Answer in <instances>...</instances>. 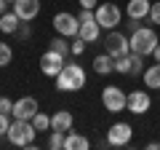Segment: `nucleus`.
<instances>
[{
  "label": "nucleus",
  "instance_id": "1",
  "mask_svg": "<svg viewBox=\"0 0 160 150\" xmlns=\"http://www.w3.org/2000/svg\"><path fill=\"white\" fill-rule=\"evenodd\" d=\"M53 81H56L59 91H80V88L86 86V70L80 67L78 62H67Z\"/></svg>",
  "mask_w": 160,
  "mask_h": 150
},
{
  "label": "nucleus",
  "instance_id": "2",
  "mask_svg": "<svg viewBox=\"0 0 160 150\" xmlns=\"http://www.w3.org/2000/svg\"><path fill=\"white\" fill-rule=\"evenodd\" d=\"M35 134H38V129H35L32 121H19V118H13L11 129H8V142L16 145V147H32L35 145Z\"/></svg>",
  "mask_w": 160,
  "mask_h": 150
},
{
  "label": "nucleus",
  "instance_id": "3",
  "mask_svg": "<svg viewBox=\"0 0 160 150\" xmlns=\"http://www.w3.org/2000/svg\"><path fill=\"white\" fill-rule=\"evenodd\" d=\"M128 40H131V51L142 54V56H149V54L155 51V46L160 43L158 35H155V29H152V27H144V24L133 29Z\"/></svg>",
  "mask_w": 160,
  "mask_h": 150
},
{
  "label": "nucleus",
  "instance_id": "4",
  "mask_svg": "<svg viewBox=\"0 0 160 150\" xmlns=\"http://www.w3.org/2000/svg\"><path fill=\"white\" fill-rule=\"evenodd\" d=\"M102 104L109 113H123L126 104H128V94L120 86H104L102 88Z\"/></svg>",
  "mask_w": 160,
  "mask_h": 150
},
{
  "label": "nucleus",
  "instance_id": "5",
  "mask_svg": "<svg viewBox=\"0 0 160 150\" xmlns=\"http://www.w3.org/2000/svg\"><path fill=\"white\" fill-rule=\"evenodd\" d=\"M93 13H96V22L102 24V29H115L123 22V11H120L115 3H99V6L93 8Z\"/></svg>",
  "mask_w": 160,
  "mask_h": 150
},
{
  "label": "nucleus",
  "instance_id": "6",
  "mask_svg": "<svg viewBox=\"0 0 160 150\" xmlns=\"http://www.w3.org/2000/svg\"><path fill=\"white\" fill-rule=\"evenodd\" d=\"M104 46H107V54L112 59H120V56H128V54H131V40H128L123 32H118V29H109Z\"/></svg>",
  "mask_w": 160,
  "mask_h": 150
},
{
  "label": "nucleus",
  "instance_id": "7",
  "mask_svg": "<svg viewBox=\"0 0 160 150\" xmlns=\"http://www.w3.org/2000/svg\"><path fill=\"white\" fill-rule=\"evenodd\" d=\"M53 29H56L59 35H64V38H78V32H80V19L72 16V13H67V11H62V13L53 16Z\"/></svg>",
  "mask_w": 160,
  "mask_h": 150
},
{
  "label": "nucleus",
  "instance_id": "8",
  "mask_svg": "<svg viewBox=\"0 0 160 150\" xmlns=\"http://www.w3.org/2000/svg\"><path fill=\"white\" fill-rule=\"evenodd\" d=\"M131 139H133V129L128 123H123V121L112 123L109 131H107V145H112V147H126Z\"/></svg>",
  "mask_w": 160,
  "mask_h": 150
},
{
  "label": "nucleus",
  "instance_id": "9",
  "mask_svg": "<svg viewBox=\"0 0 160 150\" xmlns=\"http://www.w3.org/2000/svg\"><path fill=\"white\" fill-rule=\"evenodd\" d=\"M64 64H67V59H64L62 54H56L53 48H48V51L40 56V72L48 75V78H56V75L62 72Z\"/></svg>",
  "mask_w": 160,
  "mask_h": 150
},
{
  "label": "nucleus",
  "instance_id": "10",
  "mask_svg": "<svg viewBox=\"0 0 160 150\" xmlns=\"http://www.w3.org/2000/svg\"><path fill=\"white\" fill-rule=\"evenodd\" d=\"M38 110H40V104H38L35 97H22V99L13 102V113L11 115L19 118V121H32V118L38 115Z\"/></svg>",
  "mask_w": 160,
  "mask_h": 150
},
{
  "label": "nucleus",
  "instance_id": "11",
  "mask_svg": "<svg viewBox=\"0 0 160 150\" xmlns=\"http://www.w3.org/2000/svg\"><path fill=\"white\" fill-rule=\"evenodd\" d=\"M149 104H152V99H149L147 91H131V94H128L126 110H128V113H133V115H144V113L149 110Z\"/></svg>",
  "mask_w": 160,
  "mask_h": 150
},
{
  "label": "nucleus",
  "instance_id": "12",
  "mask_svg": "<svg viewBox=\"0 0 160 150\" xmlns=\"http://www.w3.org/2000/svg\"><path fill=\"white\" fill-rule=\"evenodd\" d=\"M13 11L22 22H32L40 13V0H13Z\"/></svg>",
  "mask_w": 160,
  "mask_h": 150
},
{
  "label": "nucleus",
  "instance_id": "13",
  "mask_svg": "<svg viewBox=\"0 0 160 150\" xmlns=\"http://www.w3.org/2000/svg\"><path fill=\"white\" fill-rule=\"evenodd\" d=\"M149 8H152L149 0H128V3H126L128 19H139V22H142L144 16H149Z\"/></svg>",
  "mask_w": 160,
  "mask_h": 150
},
{
  "label": "nucleus",
  "instance_id": "14",
  "mask_svg": "<svg viewBox=\"0 0 160 150\" xmlns=\"http://www.w3.org/2000/svg\"><path fill=\"white\" fill-rule=\"evenodd\" d=\"M64 147L67 150H88L91 142H88V137H83L80 131H72V129H69V131L64 134Z\"/></svg>",
  "mask_w": 160,
  "mask_h": 150
},
{
  "label": "nucleus",
  "instance_id": "15",
  "mask_svg": "<svg viewBox=\"0 0 160 150\" xmlns=\"http://www.w3.org/2000/svg\"><path fill=\"white\" fill-rule=\"evenodd\" d=\"M72 123H75V118L69 110H59V113L51 115V129H56V131H69Z\"/></svg>",
  "mask_w": 160,
  "mask_h": 150
},
{
  "label": "nucleus",
  "instance_id": "16",
  "mask_svg": "<svg viewBox=\"0 0 160 150\" xmlns=\"http://www.w3.org/2000/svg\"><path fill=\"white\" fill-rule=\"evenodd\" d=\"M80 38H83V40L86 43H96L99 40V35H102V24L96 22V19H93V22H83L80 24Z\"/></svg>",
  "mask_w": 160,
  "mask_h": 150
},
{
  "label": "nucleus",
  "instance_id": "17",
  "mask_svg": "<svg viewBox=\"0 0 160 150\" xmlns=\"http://www.w3.org/2000/svg\"><path fill=\"white\" fill-rule=\"evenodd\" d=\"M19 24H22V19L16 16V11H6L0 16V32L3 35H16Z\"/></svg>",
  "mask_w": 160,
  "mask_h": 150
},
{
  "label": "nucleus",
  "instance_id": "18",
  "mask_svg": "<svg viewBox=\"0 0 160 150\" xmlns=\"http://www.w3.org/2000/svg\"><path fill=\"white\" fill-rule=\"evenodd\" d=\"M93 72H96V75H109V72H115V59L109 56V54H99V56L93 59Z\"/></svg>",
  "mask_w": 160,
  "mask_h": 150
},
{
  "label": "nucleus",
  "instance_id": "19",
  "mask_svg": "<svg viewBox=\"0 0 160 150\" xmlns=\"http://www.w3.org/2000/svg\"><path fill=\"white\" fill-rule=\"evenodd\" d=\"M142 78H144V86L147 88H160V62H155L152 67H147L142 72Z\"/></svg>",
  "mask_w": 160,
  "mask_h": 150
},
{
  "label": "nucleus",
  "instance_id": "20",
  "mask_svg": "<svg viewBox=\"0 0 160 150\" xmlns=\"http://www.w3.org/2000/svg\"><path fill=\"white\" fill-rule=\"evenodd\" d=\"M48 48H53L56 54H62L64 59L72 54V46H69V38H64V35H59V38H53L51 43H48Z\"/></svg>",
  "mask_w": 160,
  "mask_h": 150
},
{
  "label": "nucleus",
  "instance_id": "21",
  "mask_svg": "<svg viewBox=\"0 0 160 150\" xmlns=\"http://www.w3.org/2000/svg\"><path fill=\"white\" fill-rule=\"evenodd\" d=\"M64 134H67V131H56V129H51L48 147H51V150H62V147H64Z\"/></svg>",
  "mask_w": 160,
  "mask_h": 150
},
{
  "label": "nucleus",
  "instance_id": "22",
  "mask_svg": "<svg viewBox=\"0 0 160 150\" xmlns=\"http://www.w3.org/2000/svg\"><path fill=\"white\" fill-rule=\"evenodd\" d=\"M144 56L142 54H136V51H131V75H142L144 72Z\"/></svg>",
  "mask_w": 160,
  "mask_h": 150
},
{
  "label": "nucleus",
  "instance_id": "23",
  "mask_svg": "<svg viewBox=\"0 0 160 150\" xmlns=\"http://www.w3.org/2000/svg\"><path fill=\"white\" fill-rule=\"evenodd\" d=\"M115 72H120V75H131V54H128V56L115 59Z\"/></svg>",
  "mask_w": 160,
  "mask_h": 150
},
{
  "label": "nucleus",
  "instance_id": "24",
  "mask_svg": "<svg viewBox=\"0 0 160 150\" xmlns=\"http://www.w3.org/2000/svg\"><path fill=\"white\" fill-rule=\"evenodd\" d=\"M32 123H35L38 131H48V129H51V118H48L46 113H40V110H38V115L32 118Z\"/></svg>",
  "mask_w": 160,
  "mask_h": 150
},
{
  "label": "nucleus",
  "instance_id": "25",
  "mask_svg": "<svg viewBox=\"0 0 160 150\" xmlns=\"http://www.w3.org/2000/svg\"><path fill=\"white\" fill-rule=\"evenodd\" d=\"M13 59V51H11V46H6V43H0V67H6L8 62Z\"/></svg>",
  "mask_w": 160,
  "mask_h": 150
},
{
  "label": "nucleus",
  "instance_id": "26",
  "mask_svg": "<svg viewBox=\"0 0 160 150\" xmlns=\"http://www.w3.org/2000/svg\"><path fill=\"white\" fill-rule=\"evenodd\" d=\"M69 46H72V56H80V54L86 51V46H88V43L78 35V38H72V43H69Z\"/></svg>",
  "mask_w": 160,
  "mask_h": 150
},
{
  "label": "nucleus",
  "instance_id": "27",
  "mask_svg": "<svg viewBox=\"0 0 160 150\" xmlns=\"http://www.w3.org/2000/svg\"><path fill=\"white\" fill-rule=\"evenodd\" d=\"M11 118H8V113H0V137H6L8 134V129H11Z\"/></svg>",
  "mask_w": 160,
  "mask_h": 150
},
{
  "label": "nucleus",
  "instance_id": "28",
  "mask_svg": "<svg viewBox=\"0 0 160 150\" xmlns=\"http://www.w3.org/2000/svg\"><path fill=\"white\" fill-rule=\"evenodd\" d=\"M149 22L155 27H160V3H152V8H149Z\"/></svg>",
  "mask_w": 160,
  "mask_h": 150
},
{
  "label": "nucleus",
  "instance_id": "29",
  "mask_svg": "<svg viewBox=\"0 0 160 150\" xmlns=\"http://www.w3.org/2000/svg\"><path fill=\"white\" fill-rule=\"evenodd\" d=\"M29 35H32V27H29L27 22H22V24H19V29H16V38H22V40H27Z\"/></svg>",
  "mask_w": 160,
  "mask_h": 150
},
{
  "label": "nucleus",
  "instance_id": "30",
  "mask_svg": "<svg viewBox=\"0 0 160 150\" xmlns=\"http://www.w3.org/2000/svg\"><path fill=\"white\" fill-rule=\"evenodd\" d=\"M0 113H8V115L13 113V102L8 97H0Z\"/></svg>",
  "mask_w": 160,
  "mask_h": 150
},
{
  "label": "nucleus",
  "instance_id": "31",
  "mask_svg": "<svg viewBox=\"0 0 160 150\" xmlns=\"http://www.w3.org/2000/svg\"><path fill=\"white\" fill-rule=\"evenodd\" d=\"M80 3V8H96L99 6V0H78Z\"/></svg>",
  "mask_w": 160,
  "mask_h": 150
},
{
  "label": "nucleus",
  "instance_id": "32",
  "mask_svg": "<svg viewBox=\"0 0 160 150\" xmlns=\"http://www.w3.org/2000/svg\"><path fill=\"white\" fill-rule=\"evenodd\" d=\"M152 56H155V62H160V43L155 46V51H152Z\"/></svg>",
  "mask_w": 160,
  "mask_h": 150
},
{
  "label": "nucleus",
  "instance_id": "33",
  "mask_svg": "<svg viewBox=\"0 0 160 150\" xmlns=\"http://www.w3.org/2000/svg\"><path fill=\"white\" fill-rule=\"evenodd\" d=\"M6 6H8L6 0H0V16H3V13H6Z\"/></svg>",
  "mask_w": 160,
  "mask_h": 150
},
{
  "label": "nucleus",
  "instance_id": "34",
  "mask_svg": "<svg viewBox=\"0 0 160 150\" xmlns=\"http://www.w3.org/2000/svg\"><path fill=\"white\" fill-rule=\"evenodd\" d=\"M6 3H13V0H6Z\"/></svg>",
  "mask_w": 160,
  "mask_h": 150
}]
</instances>
